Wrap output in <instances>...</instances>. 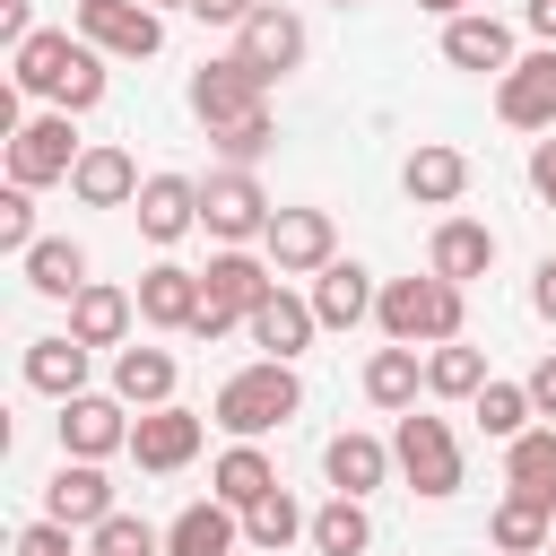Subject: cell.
<instances>
[{
    "label": "cell",
    "mask_w": 556,
    "mask_h": 556,
    "mask_svg": "<svg viewBox=\"0 0 556 556\" xmlns=\"http://www.w3.org/2000/svg\"><path fill=\"white\" fill-rule=\"evenodd\" d=\"M9 78L26 87V96H52L61 113H87L96 96H104V52L87 43V35H61V26H35L17 52H9Z\"/></svg>",
    "instance_id": "6da1fadb"
},
{
    "label": "cell",
    "mask_w": 556,
    "mask_h": 556,
    "mask_svg": "<svg viewBox=\"0 0 556 556\" xmlns=\"http://www.w3.org/2000/svg\"><path fill=\"white\" fill-rule=\"evenodd\" d=\"M295 408H304L295 365H287V356H261V365H243V374H226V382H217V408H208V417H217L235 443H261V434H269V426H287Z\"/></svg>",
    "instance_id": "7a4b0ae2"
},
{
    "label": "cell",
    "mask_w": 556,
    "mask_h": 556,
    "mask_svg": "<svg viewBox=\"0 0 556 556\" xmlns=\"http://www.w3.org/2000/svg\"><path fill=\"white\" fill-rule=\"evenodd\" d=\"M374 321H382V339H400V348H443V339H460V278H443V269H426V278H391L382 287V304H374Z\"/></svg>",
    "instance_id": "3957f363"
},
{
    "label": "cell",
    "mask_w": 556,
    "mask_h": 556,
    "mask_svg": "<svg viewBox=\"0 0 556 556\" xmlns=\"http://www.w3.org/2000/svg\"><path fill=\"white\" fill-rule=\"evenodd\" d=\"M278 287V269L269 261H252V252H217L208 269H200V321H191V339H226L235 321H252L261 313V295Z\"/></svg>",
    "instance_id": "277c9868"
},
{
    "label": "cell",
    "mask_w": 556,
    "mask_h": 556,
    "mask_svg": "<svg viewBox=\"0 0 556 556\" xmlns=\"http://www.w3.org/2000/svg\"><path fill=\"white\" fill-rule=\"evenodd\" d=\"M391 460H400V478L417 486V495H460V443H452V426L443 417H400V434H391Z\"/></svg>",
    "instance_id": "5b68a950"
},
{
    "label": "cell",
    "mask_w": 556,
    "mask_h": 556,
    "mask_svg": "<svg viewBox=\"0 0 556 556\" xmlns=\"http://www.w3.org/2000/svg\"><path fill=\"white\" fill-rule=\"evenodd\" d=\"M191 113H200L208 130L269 113V70H252L243 52H226V61H200V78H191Z\"/></svg>",
    "instance_id": "8992f818"
},
{
    "label": "cell",
    "mask_w": 556,
    "mask_h": 556,
    "mask_svg": "<svg viewBox=\"0 0 556 556\" xmlns=\"http://www.w3.org/2000/svg\"><path fill=\"white\" fill-rule=\"evenodd\" d=\"M269 191L252 182V165H226V174H208L200 182V226L208 235H226V243H252V235H269Z\"/></svg>",
    "instance_id": "52a82bcc"
},
{
    "label": "cell",
    "mask_w": 556,
    "mask_h": 556,
    "mask_svg": "<svg viewBox=\"0 0 556 556\" xmlns=\"http://www.w3.org/2000/svg\"><path fill=\"white\" fill-rule=\"evenodd\" d=\"M87 148H78V130H70V113H35L17 139H9V182H70V165H78Z\"/></svg>",
    "instance_id": "ba28073f"
},
{
    "label": "cell",
    "mask_w": 556,
    "mask_h": 556,
    "mask_svg": "<svg viewBox=\"0 0 556 556\" xmlns=\"http://www.w3.org/2000/svg\"><path fill=\"white\" fill-rule=\"evenodd\" d=\"M78 35L96 52H122V61H148L165 43V17L148 0H78Z\"/></svg>",
    "instance_id": "9c48e42d"
},
{
    "label": "cell",
    "mask_w": 556,
    "mask_h": 556,
    "mask_svg": "<svg viewBox=\"0 0 556 556\" xmlns=\"http://www.w3.org/2000/svg\"><path fill=\"white\" fill-rule=\"evenodd\" d=\"M495 113H504L513 130H556V43L521 52V61L495 78Z\"/></svg>",
    "instance_id": "30bf717a"
},
{
    "label": "cell",
    "mask_w": 556,
    "mask_h": 556,
    "mask_svg": "<svg viewBox=\"0 0 556 556\" xmlns=\"http://www.w3.org/2000/svg\"><path fill=\"white\" fill-rule=\"evenodd\" d=\"M261 252H269V269H278V278L330 269V261H339V252H330V208H278V217H269V235H261Z\"/></svg>",
    "instance_id": "8fae6325"
},
{
    "label": "cell",
    "mask_w": 556,
    "mask_h": 556,
    "mask_svg": "<svg viewBox=\"0 0 556 556\" xmlns=\"http://www.w3.org/2000/svg\"><path fill=\"white\" fill-rule=\"evenodd\" d=\"M130 400H96V391H70L61 400V452L70 460H104V452H130Z\"/></svg>",
    "instance_id": "7c38bea8"
},
{
    "label": "cell",
    "mask_w": 556,
    "mask_h": 556,
    "mask_svg": "<svg viewBox=\"0 0 556 556\" xmlns=\"http://www.w3.org/2000/svg\"><path fill=\"white\" fill-rule=\"evenodd\" d=\"M235 52H243L252 70H269V78H287V70L304 61V17H295V9H278V0H261V9L235 26Z\"/></svg>",
    "instance_id": "4fadbf2b"
},
{
    "label": "cell",
    "mask_w": 556,
    "mask_h": 556,
    "mask_svg": "<svg viewBox=\"0 0 556 556\" xmlns=\"http://www.w3.org/2000/svg\"><path fill=\"white\" fill-rule=\"evenodd\" d=\"M191 452H200V417H191V408L165 400V408H139V417H130V460H139V469L165 478V469H182Z\"/></svg>",
    "instance_id": "5bb4252c"
},
{
    "label": "cell",
    "mask_w": 556,
    "mask_h": 556,
    "mask_svg": "<svg viewBox=\"0 0 556 556\" xmlns=\"http://www.w3.org/2000/svg\"><path fill=\"white\" fill-rule=\"evenodd\" d=\"M43 513L70 521V530H96V521L113 513V478H104L96 460H70V452H61V469H52V486H43Z\"/></svg>",
    "instance_id": "9a60e30c"
},
{
    "label": "cell",
    "mask_w": 556,
    "mask_h": 556,
    "mask_svg": "<svg viewBox=\"0 0 556 556\" xmlns=\"http://www.w3.org/2000/svg\"><path fill=\"white\" fill-rule=\"evenodd\" d=\"M443 61L452 70H513L521 52H513V26L504 17H478V9H460V17H443Z\"/></svg>",
    "instance_id": "2e32d148"
},
{
    "label": "cell",
    "mask_w": 556,
    "mask_h": 556,
    "mask_svg": "<svg viewBox=\"0 0 556 556\" xmlns=\"http://www.w3.org/2000/svg\"><path fill=\"white\" fill-rule=\"evenodd\" d=\"M191 226H200V182L148 174V182H139V235H148V243H182Z\"/></svg>",
    "instance_id": "e0dca14e"
},
{
    "label": "cell",
    "mask_w": 556,
    "mask_h": 556,
    "mask_svg": "<svg viewBox=\"0 0 556 556\" xmlns=\"http://www.w3.org/2000/svg\"><path fill=\"white\" fill-rule=\"evenodd\" d=\"M139 321H148V330H191V321H200V269L156 261V269L139 278Z\"/></svg>",
    "instance_id": "ac0fdd59"
},
{
    "label": "cell",
    "mask_w": 556,
    "mask_h": 556,
    "mask_svg": "<svg viewBox=\"0 0 556 556\" xmlns=\"http://www.w3.org/2000/svg\"><path fill=\"white\" fill-rule=\"evenodd\" d=\"M243 330H252V339H261L269 356H287V365H295V356L313 348L321 313H313V295H287V287H269V295H261V313H252Z\"/></svg>",
    "instance_id": "d6986e66"
},
{
    "label": "cell",
    "mask_w": 556,
    "mask_h": 556,
    "mask_svg": "<svg viewBox=\"0 0 556 556\" xmlns=\"http://www.w3.org/2000/svg\"><path fill=\"white\" fill-rule=\"evenodd\" d=\"M400 182H408V200H417V208H452V200L469 191V156H460V148H443V139H417V156L400 165Z\"/></svg>",
    "instance_id": "ffe728a7"
},
{
    "label": "cell",
    "mask_w": 556,
    "mask_h": 556,
    "mask_svg": "<svg viewBox=\"0 0 556 556\" xmlns=\"http://www.w3.org/2000/svg\"><path fill=\"white\" fill-rule=\"evenodd\" d=\"M235 539H243L235 504H226V495H208V504H182V513H174L165 556H235Z\"/></svg>",
    "instance_id": "44dd1931"
},
{
    "label": "cell",
    "mask_w": 556,
    "mask_h": 556,
    "mask_svg": "<svg viewBox=\"0 0 556 556\" xmlns=\"http://www.w3.org/2000/svg\"><path fill=\"white\" fill-rule=\"evenodd\" d=\"M426 269H443V278H460V287H469V278H486V269H495V235H486L478 217H443V226H434V243H426Z\"/></svg>",
    "instance_id": "7402d4cb"
},
{
    "label": "cell",
    "mask_w": 556,
    "mask_h": 556,
    "mask_svg": "<svg viewBox=\"0 0 556 556\" xmlns=\"http://www.w3.org/2000/svg\"><path fill=\"white\" fill-rule=\"evenodd\" d=\"M374 304H382V295H374V278H365L356 261H330V269H313V313H321V330H356Z\"/></svg>",
    "instance_id": "603a6c76"
},
{
    "label": "cell",
    "mask_w": 556,
    "mask_h": 556,
    "mask_svg": "<svg viewBox=\"0 0 556 556\" xmlns=\"http://www.w3.org/2000/svg\"><path fill=\"white\" fill-rule=\"evenodd\" d=\"M70 191H78L87 208H122V200H139V165H130V148H87V156L70 165Z\"/></svg>",
    "instance_id": "cb8c5ba5"
},
{
    "label": "cell",
    "mask_w": 556,
    "mask_h": 556,
    "mask_svg": "<svg viewBox=\"0 0 556 556\" xmlns=\"http://www.w3.org/2000/svg\"><path fill=\"white\" fill-rule=\"evenodd\" d=\"M130 313H139V295H122V287H104V278H87V287L70 295V330H78L87 348H122Z\"/></svg>",
    "instance_id": "d4e9b609"
},
{
    "label": "cell",
    "mask_w": 556,
    "mask_h": 556,
    "mask_svg": "<svg viewBox=\"0 0 556 556\" xmlns=\"http://www.w3.org/2000/svg\"><path fill=\"white\" fill-rule=\"evenodd\" d=\"M269 486H278V469H269V452H261V443H226V452H217V469H208V495H226L235 513H252Z\"/></svg>",
    "instance_id": "484cf974"
},
{
    "label": "cell",
    "mask_w": 556,
    "mask_h": 556,
    "mask_svg": "<svg viewBox=\"0 0 556 556\" xmlns=\"http://www.w3.org/2000/svg\"><path fill=\"white\" fill-rule=\"evenodd\" d=\"M17 269H26V287H35V295H61V304L87 287V252H78L70 235H43L35 252H17Z\"/></svg>",
    "instance_id": "4316f807"
},
{
    "label": "cell",
    "mask_w": 556,
    "mask_h": 556,
    "mask_svg": "<svg viewBox=\"0 0 556 556\" xmlns=\"http://www.w3.org/2000/svg\"><path fill=\"white\" fill-rule=\"evenodd\" d=\"M26 382H35V391H52V400L87 391V339H78V330H61V339H35V348H26Z\"/></svg>",
    "instance_id": "83f0119b"
},
{
    "label": "cell",
    "mask_w": 556,
    "mask_h": 556,
    "mask_svg": "<svg viewBox=\"0 0 556 556\" xmlns=\"http://www.w3.org/2000/svg\"><path fill=\"white\" fill-rule=\"evenodd\" d=\"M113 400L165 408V400H174V356H165V348H122V356H113Z\"/></svg>",
    "instance_id": "f1b7e54d"
},
{
    "label": "cell",
    "mask_w": 556,
    "mask_h": 556,
    "mask_svg": "<svg viewBox=\"0 0 556 556\" xmlns=\"http://www.w3.org/2000/svg\"><path fill=\"white\" fill-rule=\"evenodd\" d=\"M417 391H426V365H417V348H374L365 356V400L374 408H417Z\"/></svg>",
    "instance_id": "f546056e"
},
{
    "label": "cell",
    "mask_w": 556,
    "mask_h": 556,
    "mask_svg": "<svg viewBox=\"0 0 556 556\" xmlns=\"http://www.w3.org/2000/svg\"><path fill=\"white\" fill-rule=\"evenodd\" d=\"M504 486H513V495H539V504H556V426H530V434H513V452H504Z\"/></svg>",
    "instance_id": "4dcf8cb0"
},
{
    "label": "cell",
    "mask_w": 556,
    "mask_h": 556,
    "mask_svg": "<svg viewBox=\"0 0 556 556\" xmlns=\"http://www.w3.org/2000/svg\"><path fill=\"white\" fill-rule=\"evenodd\" d=\"M321 469H330V486H339V495H374V486H382V469H391V452H382L374 434H330Z\"/></svg>",
    "instance_id": "1f68e13d"
},
{
    "label": "cell",
    "mask_w": 556,
    "mask_h": 556,
    "mask_svg": "<svg viewBox=\"0 0 556 556\" xmlns=\"http://www.w3.org/2000/svg\"><path fill=\"white\" fill-rule=\"evenodd\" d=\"M469 417H478V434H495V443H513V434H530V382H478V400H469Z\"/></svg>",
    "instance_id": "d6a6232c"
},
{
    "label": "cell",
    "mask_w": 556,
    "mask_h": 556,
    "mask_svg": "<svg viewBox=\"0 0 556 556\" xmlns=\"http://www.w3.org/2000/svg\"><path fill=\"white\" fill-rule=\"evenodd\" d=\"M321 556H365V539H374V521H365V495H330L321 513H313V530H304Z\"/></svg>",
    "instance_id": "836d02e7"
},
{
    "label": "cell",
    "mask_w": 556,
    "mask_h": 556,
    "mask_svg": "<svg viewBox=\"0 0 556 556\" xmlns=\"http://www.w3.org/2000/svg\"><path fill=\"white\" fill-rule=\"evenodd\" d=\"M547 513H556V504L504 486V504H495V547H504V556H539V547H547Z\"/></svg>",
    "instance_id": "e575fe53"
},
{
    "label": "cell",
    "mask_w": 556,
    "mask_h": 556,
    "mask_svg": "<svg viewBox=\"0 0 556 556\" xmlns=\"http://www.w3.org/2000/svg\"><path fill=\"white\" fill-rule=\"evenodd\" d=\"M478 382H486V356H478V348L443 339V348L426 356V391H434V400H478Z\"/></svg>",
    "instance_id": "d590c367"
},
{
    "label": "cell",
    "mask_w": 556,
    "mask_h": 556,
    "mask_svg": "<svg viewBox=\"0 0 556 556\" xmlns=\"http://www.w3.org/2000/svg\"><path fill=\"white\" fill-rule=\"evenodd\" d=\"M304 530H313V521L295 513V495H287V486H269V495L243 513V539H252V547H269V556H278L287 539H304Z\"/></svg>",
    "instance_id": "8d00e7d4"
},
{
    "label": "cell",
    "mask_w": 556,
    "mask_h": 556,
    "mask_svg": "<svg viewBox=\"0 0 556 556\" xmlns=\"http://www.w3.org/2000/svg\"><path fill=\"white\" fill-rule=\"evenodd\" d=\"M156 547H165V539H156L139 513H104V521L87 530V556H156Z\"/></svg>",
    "instance_id": "74e56055"
},
{
    "label": "cell",
    "mask_w": 556,
    "mask_h": 556,
    "mask_svg": "<svg viewBox=\"0 0 556 556\" xmlns=\"http://www.w3.org/2000/svg\"><path fill=\"white\" fill-rule=\"evenodd\" d=\"M208 139H217V156H226V165H261V156H269V139H278V122H269V113H252V122H226V130H208Z\"/></svg>",
    "instance_id": "f35d334b"
},
{
    "label": "cell",
    "mask_w": 556,
    "mask_h": 556,
    "mask_svg": "<svg viewBox=\"0 0 556 556\" xmlns=\"http://www.w3.org/2000/svg\"><path fill=\"white\" fill-rule=\"evenodd\" d=\"M0 243H9V252H35V243H43V235H35V191H26V182L0 191Z\"/></svg>",
    "instance_id": "ab89813d"
},
{
    "label": "cell",
    "mask_w": 556,
    "mask_h": 556,
    "mask_svg": "<svg viewBox=\"0 0 556 556\" xmlns=\"http://www.w3.org/2000/svg\"><path fill=\"white\" fill-rule=\"evenodd\" d=\"M17 556H78V547H70V521H52V513L26 521V530H17Z\"/></svg>",
    "instance_id": "60d3db41"
},
{
    "label": "cell",
    "mask_w": 556,
    "mask_h": 556,
    "mask_svg": "<svg viewBox=\"0 0 556 556\" xmlns=\"http://www.w3.org/2000/svg\"><path fill=\"white\" fill-rule=\"evenodd\" d=\"M252 9H261V0H191V17H200V26H243Z\"/></svg>",
    "instance_id": "b9f144b4"
},
{
    "label": "cell",
    "mask_w": 556,
    "mask_h": 556,
    "mask_svg": "<svg viewBox=\"0 0 556 556\" xmlns=\"http://www.w3.org/2000/svg\"><path fill=\"white\" fill-rule=\"evenodd\" d=\"M530 408H539V417H556V356H539V365H530Z\"/></svg>",
    "instance_id": "7bdbcfd3"
},
{
    "label": "cell",
    "mask_w": 556,
    "mask_h": 556,
    "mask_svg": "<svg viewBox=\"0 0 556 556\" xmlns=\"http://www.w3.org/2000/svg\"><path fill=\"white\" fill-rule=\"evenodd\" d=\"M530 182H539V200L556 208V139H539V148H530Z\"/></svg>",
    "instance_id": "ee69618b"
},
{
    "label": "cell",
    "mask_w": 556,
    "mask_h": 556,
    "mask_svg": "<svg viewBox=\"0 0 556 556\" xmlns=\"http://www.w3.org/2000/svg\"><path fill=\"white\" fill-rule=\"evenodd\" d=\"M0 35H9V52H17V43L35 35V9H26V0H0Z\"/></svg>",
    "instance_id": "f6af8a7d"
},
{
    "label": "cell",
    "mask_w": 556,
    "mask_h": 556,
    "mask_svg": "<svg viewBox=\"0 0 556 556\" xmlns=\"http://www.w3.org/2000/svg\"><path fill=\"white\" fill-rule=\"evenodd\" d=\"M521 17H530V35H539V43H556V0H521Z\"/></svg>",
    "instance_id": "bcb514c9"
},
{
    "label": "cell",
    "mask_w": 556,
    "mask_h": 556,
    "mask_svg": "<svg viewBox=\"0 0 556 556\" xmlns=\"http://www.w3.org/2000/svg\"><path fill=\"white\" fill-rule=\"evenodd\" d=\"M530 304L556 321V261H539V278H530Z\"/></svg>",
    "instance_id": "7dc6e473"
},
{
    "label": "cell",
    "mask_w": 556,
    "mask_h": 556,
    "mask_svg": "<svg viewBox=\"0 0 556 556\" xmlns=\"http://www.w3.org/2000/svg\"><path fill=\"white\" fill-rule=\"evenodd\" d=\"M417 9H434V17H460V9H469V0H417Z\"/></svg>",
    "instance_id": "c3c4849f"
},
{
    "label": "cell",
    "mask_w": 556,
    "mask_h": 556,
    "mask_svg": "<svg viewBox=\"0 0 556 556\" xmlns=\"http://www.w3.org/2000/svg\"><path fill=\"white\" fill-rule=\"evenodd\" d=\"M148 9H191V0H148Z\"/></svg>",
    "instance_id": "681fc988"
},
{
    "label": "cell",
    "mask_w": 556,
    "mask_h": 556,
    "mask_svg": "<svg viewBox=\"0 0 556 556\" xmlns=\"http://www.w3.org/2000/svg\"><path fill=\"white\" fill-rule=\"evenodd\" d=\"M330 9H356V0H330Z\"/></svg>",
    "instance_id": "f907efd6"
},
{
    "label": "cell",
    "mask_w": 556,
    "mask_h": 556,
    "mask_svg": "<svg viewBox=\"0 0 556 556\" xmlns=\"http://www.w3.org/2000/svg\"><path fill=\"white\" fill-rule=\"evenodd\" d=\"M539 556H556V539H547V547H539Z\"/></svg>",
    "instance_id": "816d5d0a"
}]
</instances>
